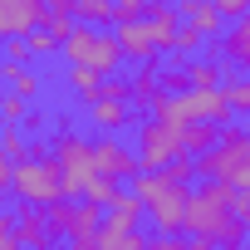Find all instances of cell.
Here are the masks:
<instances>
[{
    "instance_id": "17",
    "label": "cell",
    "mask_w": 250,
    "mask_h": 250,
    "mask_svg": "<svg viewBox=\"0 0 250 250\" xmlns=\"http://www.w3.org/2000/svg\"><path fill=\"white\" fill-rule=\"evenodd\" d=\"M103 221H108V226H143V201H138V191H113V201L103 206Z\"/></svg>"
},
{
    "instance_id": "24",
    "label": "cell",
    "mask_w": 250,
    "mask_h": 250,
    "mask_svg": "<svg viewBox=\"0 0 250 250\" xmlns=\"http://www.w3.org/2000/svg\"><path fill=\"white\" fill-rule=\"evenodd\" d=\"M221 93H226V103H230V113H250V69L240 74V79H221Z\"/></svg>"
},
{
    "instance_id": "16",
    "label": "cell",
    "mask_w": 250,
    "mask_h": 250,
    "mask_svg": "<svg viewBox=\"0 0 250 250\" xmlns=\"http://www.w3.org/2000/svg\"><path fill=\"white\" fill-rule=\"evenodd\" d=\"M93 245H98V250H143L147 240H143V230H138V226H108V221H98Z\"/></svg>"
},
{
    "instance_id": "11",
    "label": "cell",
    "mask_w": 250,
    "mask_h": 250,
    "mask_svg": "<svg viewBox=\"0 0 250 250\" xmlns=\"http://www.w3.org/2000/svg\"><path fill=\"white\" fill-rule=\"evenodd\" d=\"M221 44V64H235V69H250V10L230 20V30L216 35Z\"/></svg>"
},
{
    "instance_id": "19",
    "label": "cell",
    "mask_w": 250,
    "mask_h": 250,
    "mask_svg": "<svg viewBox=\"0 0 250 250\" xmlns=\"http://www.w3.org/2000/svg\"><path fill=\"white\" fill-rule=\"evenodd\" d=\"M128 83H133L128 103H133V108H143V113H147V108H152V98L162 93V83H157V64H138V74H133Z\"/></svg>"
},
{
    "instance_id": "30",
    "label": "cell",
    "mask_w": 250,
    "mask_h": 250,
    "mask_svg": "<svg viewBox=\"0 0 250 250\" xmlns=\"http://www.w3.org/2000/svg\"><path fill=\"white\" fill-rule=\"evenodd\" d=\"M113 191H118V182H113V177H103V172H93V177H88V187H83V196H88V201H98V206H108V201H113Z\"/></svg>"
},
{
    "instance_id": "14",
    "label": "cell",
    "mask_w": 250,
    "mask_h": 250,
    "mask_svg": "<svg viewBox=\"0 0 250 250\" xmlns=\"http://www.w3.org/2000/svg\"><path fill=\"white\" fill-rule=\"evenodd\" d=\"M147 20V35H152V44L157 49H172V35H177V25H182V15H177V5H172V0H152V5L143 10Z\"/></svg>"
},
{
    "instance_id": "35",
    "label": "cell",
    "mask_w": 250,
    "mask_h": 250,
    "mask_svg": "<svg viewBox=\"0 0 250 250\" xmlns=\"http://www.w3.org/2000/svg\"><path fill=\"white\" fill-rule=\"evenodd\" d=\"M25 69H30V64H20V59H10V54H5V59H0V83L10 88V83H15V79H20Z\"/></svg>"
},
{
    "instance_id": "34",
    "label": "cell",
    "mask_w": 250,
    "mask_h": 250,
    "mask_svg": "<svg viewBox=\"0 0 250 250\" xmlns=\"http://www.w3.org/2000/svg\"><path fill=\"white\" fill-rule=\"evenodd\" d=\"M211 5H216V15H221V20H235V15H245V10H250V0H211Z\"/></svg>"
},
{
    "instance_id": "1",
    "label": "cell",
    "mask_w": 250,
    "mask_h": 250,
    "mask_svg": "<svg viewBox=\"0 0 250 250\" xmlns=\"http://www.w3.org/2000/svg\"><path fill=\"white\" fill-rule=\"evenodd\" d=\"M182 235H201V240H211V245H240V240H245V226H240V216L230 211V182L206 177L196 191H187Z\"/></svg>"
},
{
    "instance_id": "13",
    "label": "cell",
    "mask_w": 250,
    "mask_h": 250,
    "mask_svg": "<svg viewBox=\"0 0 250 250\" xmlns=\"http://www.w3.org/2000/svg\"><path fill=\"white\" fill-rule=\"evenodd\" d=\"M15 235H20V245H49V240H54V230H49L44 206L20 201V206H15Z\"/></svg>"
},
{
    "instance_id": "3",
    "label": "cell",
    "mask_w": 250,
    "mask_h": 250,
    "mask_svg": "<svg viewBox=\"0 0 250 250\" xmlns=\"http://www.w3.org/2000/svg\"><path fill=\"white\" fill-rule=\"evenodd\" d=\"M196 177H216V182H230V187H250V133L245 128H226L216 138V147L196 152L191 157Z\"/></svg>"
},
{
    "instance_id": "36",
    "label": "cell",
    "mask_w": 250,
    "mask_h": 250,
    "mask_svg": "<svg viewBox=\"0 0 250 250\" xmlns=\"http://www.w3.org/2000/svg\"><path fill=\"white\" fill-rule=\"evenodd\" d=\"M10 172H15V162H10L5 147H0V196H10Z\"/></svg>"
},
{
    "instance_id": "20",
    "label": "cell",
    "mask_w": 250,
    "mask_h": 250,
    "mask_svg": "<svg viewBox=\"0 0 250 250\" xmlns=\"http://www.w3.org/2000/svg\"><path fill=\"white\" fill-rule=\"evenodd\" d=\"M230 74V64H221V59H187V88H211V83H221Z\"/></svg>"
},
{
    "instance_id": "15",
    "label": "cell",
    "mask_w": 250,
    "mask_h": 250,
    "mask_svg": "<svg viewBox=\"0 0 250 250\" xmlns=\"http://www.w3.org/2000/svg\"><path fill=\"white\" fill-rule=\"evenodd\" d=\"M172 5H177V15H182L187 25H196L206 40H216V35L226 30V20L216 15V5H211V0H172Z\"/></svg>"
},
{
    "instance_id": "37",
    "label": "cell",
    "mask_w": 250,
    "mask_h": 250,
    "mask_svg": "<svg viewBox=\"0 0 250 250\" xmlns=\"http://www.w3.org/2000/svg\"><path fill=\"white\" fill-rule=\"evenodd\" d=\"M240 226H245V240H250V216H245V221H240Z\"/></svg>"
},
{
    "instance_id": "28",
    "label": "cell",
    "mask_w": 250,
    "mask_h": 250,
    "mask_svg": "<svg viewBox=\"0 0 250 250\" xmlns=\"http://www.w3.org/2000/svg\"><path fill=\"white\" fill-rule=\"evenodd\" d=\"M25 44H30V59H44V54H59V40L44 30V25H35L30 35H25Z\"/></svg>"
},
{
    "instance_id": "6",
    "label": "cell",
    "mask_w": 250,
    "mask_h": 250,
    "mask_svg": "<svg viewBox=\"0 0 250 250\" xmlns=\"http://www.w3.org/2000/svg\"><path fill=\"white\" fill-rule=\"evenodd\" d=\"M54 162H59V177H64V196H83V187L93 177V143L79 138V133H59Z\"/></svg>"
},
{
    "instance_id": "12",
    "label": "cell",
    "mask_w": 250,
    "mask_h": 250,
    "mask_svg": "<svg viewBox=\"0 0 250 250\" xmlns=\"http://www.w3.org/2000/svg\"><path fill=\"white\" fill-rule=\"evenodd\" d=\"M88 118H93V128L98 133H123V128H128V123H133V103L128 98H93L88 103Z\"/></svg>"
},
{
    "instance_id": "18",
    "label": "cell",
    "mask_w": 250,
    "mask_h": 250,
    "mask_svg": "<svg viewBox=\"0 0 250 250\" xmlns=\"http://www.w3.org/2000/svg\"><path fill=\"white\" fill-rule=\"evenodd\" d=\"M216 138H221V123H206V118H191V123H182V152H206V147H216Z\"/></svg>"
},
{
    "instance_id": "9",
    "label": "cell",
    "mask_w": 250,
    "mask_h": 250,
    "mask_svg": "<svg viewBox=\"0 0 250 250\" xmlns=\"http://www.w3.org/2000/svg\"><path fill=\"white\" fill-rule=\"evenodd\" d=\"M113 40H118L123 59H133V64H157V54H162V49L152 44V35H147V25H143V20H118Z\"/></svg>"
},
{
    "instance_id": "38",
    "label": "cell",
    "mask_w": 250,
    "mask_h": 250,
    "mask_svg": "<svg viewBox=\"0 0 250 250\" xmlns=\"http://www.w3.org/2000/svg\"><path fill=\"white\" fill-rule=\"evenodd\" d=\"M40 5H44V10H49V5H59V0H40Z\"/></svg>"
},
{
    "instance_id": "23",
    "label": "cell",
    "mask_w": 250,
    "mask_h": 250,
    "mask_svg": "<svg viewBox=\"0 0 250 250\" xmlns=\"http://www.w3.org/2000/svg\"><path fill=\"white\" fill-rule=\"evenodd\" d=\"M40 25H44V30H49L54 40H64V35H69V30L79 25V15H74V0H59V5H49Z\"/></svg>"
},
{
    "instance_id": "26",
    "label": "cell",
    "mask_w": 250,
    "mask_h": 250,
    "mask_svg": "<svg viewBox=\"0 0 250 250\" xmlns=\"http://www.w3.org/2000/svg\"><path fill=\"white\" fill-rule=\"evenodd\" d=\"M0 147L10 152V162H20V157H30V133L20 128V123H5V133H0Z\"/></svg>"
},
{
    "instance_id": "25",
    "label": "cell",
    "mask_w": 250,
    "mask_h": 250,
    "mask_svg": "<svg viewBox=\"0 0 250 250\" xmlns=\"http://www.w3.org/2000/svg\"><path fill=\"white\" fill-rule=\"evenodd\" d=\"M74 15H79L83 25L108 30V25H113V0H74Z\"/></svg>"
},
{
    "instance_id": "21",
    "label": "cell",
    "mask_w": 250,
    "mask_h": 250,
    "mask_svg": "<svg viewBox=\"0 0 250 250\" xmlns=\"http://www.w3.org/2000/svg\"><path fill=\"white\" fill-rule=\"evenodd\" d=\"M64 83H69V93H74V98L93 103V98H98L103 74H98V69H88V64H69V69H64Z\"/></svg>"
},
{
    "instance_id": "27",
    "label": "cell",
    "mask_w": 250,
    "mask_h": 250,
    "mask_svg": "<svg viewBox=\"0 0 250 250\" xmlns=\"http://www.w3.org/2000/svg\"><path fill=\"white\" fill-rule=\"evenodd\" d=\"M25 113H30V98L25 93H0V123H25Z\"/></svg>"
},
{
    "instance_id": "5",
    "label": "cell",
    "mask_w": 250,
    "mask_h": 250,
    "mask_svg": "<svg viewBox=\"0 0 250 250\" xmlns=\"http://www.w3.org/2000/svg\"><path fill=\"white\" fill-rule=\"evenodd\" d=\"M59 54H64L69 64H88V69H98V74H118V64H123L118 40H113L108 30H98V25H74V30L59 40Z\"/></svg>"
},
{
    "instance_id": "33",
    "label": "cell",
    "mask_w": 250,
    "mask_h": 250,
    "mask_svg": "<svg viewBox=\"0 0 250 250\" xmlns=\"http://www.w3.org/2000/svg\"><path fill=\"white\" fill-rule=\"evenodd\" d=\"M20 235H15V211H0V250H15Z\"/></svg>"
},
{
    "instance_id": "29",
    "label": "cell",
    "mask_w": 250,
    "mask_h": 250,
    "mask_svg": "<svg viewBox=\"0 0 250 250\" xmlns=\"http://www.w3.org/2000/svg\"><path fill=\"white\" fill-rule=\"evenodd\" d=\"M157 83H162V93H177V88H187V59H172L167 69H157Z\"/></svg>"
},
{
    "instance_id": "22",
    "label": "cell",
    "mask_w": 250,
    "mask_h": 250,
    "mask_svg": "<svg viewBox=\"0 0 250 250\" xmlns=\"http://www.w3.org/2000/svg\"><path fill=\"white\" fill-rule=\"evenodd\" d=\"M201 49H206V35H201L196 25L182 20L177 35H172V49H167V54H172V59H191V54H201Z\"/></svg>"
},
{
    "instance_id": "10",
    "label": "cell",
    "mask_w": 250,
    "mask_h": 250,
    "mask_svg": "<svg viewBox=\"0 0 250 250\" xmlns=\"http://www.w3.org/2000/svg\"><path fill=\"white\" fill-rule=\"evenodd\" d=\"M40 20H44V5H40V0H0V40L30 35Z\"/></svg>"
},
{
    "instance_id": "31",
    "label": "cell",
    "mask_w": 250,
    "mask_h": 250,
    "mask_svg": "<svg viewBox=\"0 0 250 250\" xmlns=\"http://www.w3.org/2000/svg\"><path fill=\"white\" fill-rule=\"evenodd\" d=\"M10 88H15V93H25V98H30V103H35V98H40V93H44V79H40V74H35V69H25V74H20V79H15V83H10Z\"/></svg>"
},
{
    "instance_id": "8",
    "label": "cell",
    "mask_w": 250,
    "mask_h": 250,
    "mask_svg": "<svg viewBox=\"0 0 250 250\" xmlns=\"http://www.w3.org/2000/svg\"><path fill=\"white\" fill-rule=\"evenodd\" d=\"M93 172H103V177H113V182H133V177L143 172V162H138V152H133L128 143H118L113 133H103V138L93 143Z\"/></svg>"
},
{
    "instance_id": "7",
    "label": "cell",
    "mask_w": 250,
    "mask_h": 250,
    "mask_svg": "<svg viewBox=\"0 0 250 250\" xmlns=\"http://www.w3.org/2000/svg\"><path fill=\"white\" fill-rule=\"evenodd\" d=\"M138 162L143 167H162L167 157L182 152V123H167V118H143L138 128Z\"/></svg>"
},
{
    "instance_id": "39",
    "label": "cell",
    "mask_w": 250,
    "mask_h": 250,
    "mask_svg": "<svg viewBox=\"0 0 250 250\" xmlns=\"http://www.w3.org/2000/svg\"><path fill=\"white\" fill-rule=\"evenodd\" d=\"M245 118H250V113H245ZM245 133H250V123H245Z\"/></svg>"
},
{
    "instance_id": "2",
    "label": "cell",
    "mask_w": 250,
    "mask_h": 250,
    "mask_svg": "<svg viewBox=\"0 0 250 250\" xmlns=\"http://www.w3.org/2000/svg\"><path fill=\"white\" fill-rule=\"evenodd\" d=\"M133 191H138L143 216L152 221L157 235H182V206H187V191H191L187 182H172L167 172L143 167V172L133 177Z\"/></svg>"
},
{
    "instance_id": "32",
    "label": "cell",
    "mask_w": 250,
    "mask_h": 250,
    "mask_svg": "<svg viewBox=\"0 0 250 250\" xmlns=\"http://www.w3.org/2000/svg\"><path fill=\"white\" fill-rule=\"evenodd\" d=\"M143 10H147V0H113V25L118 20H143Z\"/></svg>"
},
{
    "instance_id": "4",
    "label": "cell",
    "mask_w": 250,
    "mask_h": 250,
    "mask_svg": "<svg viewBox=\"0 0 250 250\" xmlns=\"http://www.w3.org/2000/svg\"><path fill=\"white\" fill-rule=\"evenodd\" d=\"M10 196L15 201H30V206H49L64 196V177H59V162L54 152H30L15 162L10 172Z\"/></svg>"
}]
</instances>
